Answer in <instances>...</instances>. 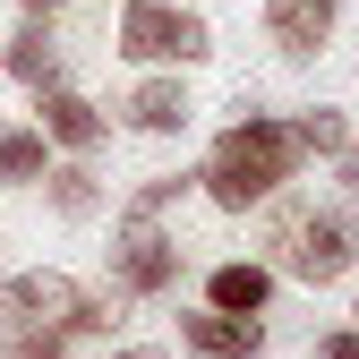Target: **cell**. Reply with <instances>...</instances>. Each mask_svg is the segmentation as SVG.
I'll return each mask as SVG.
<instances>
[{"mask_svg": "<svg viewBox=\"0 0 359 359\" xmlns=\"http://www.w3.org/2000/svg\"><path fill=\"white\" fill-rule=\"evenodd\" d=\"M291 163H299V137H291V120H240V128H222L214 137V154H205V197L214 205H231V214H248V205H265L291 180Z\"/></svg>", "mask_w": 359, "mask_h": 359, "instance_id": "cell-1", "label": "cell"}, {"mask_svg": "<svg viewBox=\"0 0 359 359\" xmlns=\"http://www.w3.org/2000/svg\"><path fill=\"white\" fill-rule=\"evenodd\" d=\"M111 317L103 299H86L69 274H9L0 283V334H95Z\"/></svg>", "mask_w": 359, "mask_h": 359, "instance_id": "cell-2", "label": "cell"}, {"mask_svg": "<svg viewBox=\"0 0 359 359\" xmlns=\"http://www.w3.org/2000/svg\"><path fill=\"white\" fill-rule=\"evenodd\" d=\"M274 240H283V265L299 283H334L342 265L359 257V222H342V214H299V205H283L274 214Z\"/></svg>", "mask_w": 359, "mask_h": 359, "instance_id": "cell-3", "label": "cell"}, {"mask_svg": "<svg viewBox=\"0 0 359 359\" xmlns=\"http://www.w3.org/2000/svg\"><path fill=\"white\" fill-rule=\"evenodd\" d=\"M120 52H128V60H205V52H214V26H205L197 9H171V0H128Z\"/></svg>", "mask_w": 359, "mask_h": 359, "instance_id": "cell-4", "label": "cell"}, {"mask_svg": "<svg viewBox=\"0 0 359 359\" xmlns=\"http://www.w3.org/2000/svg\"><path fill=\"white\" fill-rule=\"evenodd\" d=\"M111 274H120L128 299H154V291L180 283V248L154 231V222H120V257H111Z\"/></svg>", "mask_w": 359, "mask_h": 359, "instance_id": "cell-5", "label": "cell"}, {"mask_svg": "<svg viewBox=\"0 0 359 359\" xmlns=\"http://www.w3.org/2000/svg\"><path fill=\"white\" fill-rule=\"evenodd\" d=\"M334 18H342V0H265V34H274L283 60H317Z\"/></svg>", "mask_w": 359, "mask_h": 359, "instance_id": "cell-6", "label": "cell"}, {"mask_svg": "<svg viewBox=\"0 0 359 359\" xmlns=\"http://www.w3.org/2000/svg\"><path fill=\"white\" fill-rule=\"evenodd\" d=\"M180 342L205 351V359H257L265 351V325L257 317H231V308H205V317H180Z\"/></svg>", "mask_w": 359, "mask_h": 359, "instance_id": "cell-7", "label": "cell"}, {"mask_svg": "<svg viewBox=\"0 0 359 359\" xmlns=\"http://www.w3.org/2000/svg\"><path fill=\"white\" fill-rule=\"evenodd\" d=\"M34 95H43V103H34V111H43V137H60L69 154H86V146L103 137V111L86 103V95H69V86H34Z\"/></svg>", "mask_w": 359, "mask_h": 359, "instance_id": "cell-8", "label": "cell"}, {"mask_svg": "<svg viewBox=\"0 0 359 359\" xmlns=\"http://www.w3.org/2000/svg\"><path fill=\"white\" fill-rule=\"evenodd\" d=\"M128 128H146V137H180V128H189V95H180V77H146L137 95H128Z\"/></svg>", "mask_w": 359, "mask_h": 359, "instance_id": "cell-9", "label": "cell"}, {"mask_svg": "<svg viewBox=\"0 0 359 359\" xmlns=\"http://www.w3.org/2000/svg\"><path fill=\"white\" fill-rule=\"evenodd\" d=\"M205 299H214V308H231V317H257V308L274 299V274H265V265H214Z\"/></svg>", "mask_w": 359, "mask_h": 359, "instance_id": "cell-10", "label": "cell"}, {"mask_svg": "<svg viewBox=\"0 0 359 359\" xmlns=\"http://www.w3.org/2000/svg\"><path fill=\"white\" fill-rule=\"evenodd\" d=\"M0 69H9V77H26V86H52V77H60V43L43 34V18L9 43V60H0Z\"/></svg>", "mask_w": 359, "mask_h": 359, "instance_id": "cell-11", "label": "cell"}, {"mask_svg": "<svg viewBox=\"0 0 359 359\" xmlns=\"http://www.w3.org/2000/svg\"><path fill=\"white\" fill-rule=\"evenodd\" d=\"M43 171H52V163H43V128H0V180L34 189Z\"/></svg>", "mask_w": 359, "mask_h": 359, "instance_id": "cell-12", "label": "cell"}, {"mask_svg": "<svg viewBox=\"0 0 359 359\" xmlns=\"http://www.w3.org/2000/svg\"><path fill=\"white\" fill-rule=\"evenodd\" d=\"M43 197H52V214H95V171L86 163H69V171H43Z\"/></svg>", "mask_w": 359, "mask_h": 359, "instance_id": "cell-13", "label": "cell"}, {"mask_svg": "<svg viewBox=\"0 0 359 359\" xmlns=\"http://www.w3.org/2000/svg\"><path fill=\"white\" fill-rule=\"evenodd\" d=\"M291 137H299V154H342V146H351V128H342V111H299V120H291Z\"/></svg>", "mask_w": 359, "mask_h": 359, "instance_id": "cell-14", "label": "cell"}, {"mask_svg": "<svg viewBox=\"0 0 359 359\" xmlns=\"http://www.w3.org/2000/svg\"><path fill=\"white\" fill-rule=\"evenodd\" d=\"M180 189H189V180H180V171H171V180H146V189L128 197V222H154V214H163V205H171Z\"/></svg>", "mask_w": 359, "mask_h": 359, "instance_id": "cell-15", "label": "cell"}, {"mask_svg": "<svg viewBox=\"0 0 359 359\" xmlns=\"http://www.w3.org/2000/svg\"><path fill=\"white\" fill-rule=\"evenodd\" d=\"M325 359H359V334H334V342H325Z\"/></svg>", "mask_w": 359, "mask_h": 359, "instance_id": "cell-16", "label": "cell"}, {"mask_svg": "<svg viewBox=\"0 0 359 359\" xmlns=\"http://www.w3.org/2000/svg\"><path fill=\"white\" fill-rule=\"evenodd\" d=\"M342 189H359V146H342Z\"/></svg>", "mask_w": 359, "mask_h": 359, "instance_id": "cell-17", "label": "cell"}, {"mask_svg": "<svg viewBox=\"0 0 359 359\" xmlns=\"http://www.w3.org/2000/svg\"><path fill=\"white\" fill-rule=\"evenodd\" d=\"M26 9H34V18H43V9H60V0H26Z\"/></svg>", "mask_w": 359, "mask_h": 359, "instance_id": "cell-18", "label": "cell"}, {"mask_svg": "<svg viewBox=\"0 0 359 359\" xmlns=\"http://www.w3.org/2000/svg\"><path fill=\"white\" fill-rule=\"evenodd\" d=\"M111 359H154V351H111Z\"/></svg>", "mask_w": 359, "mask_h": 359, "instance_id": "cell-19", "label": "cell"}]
</instances>
